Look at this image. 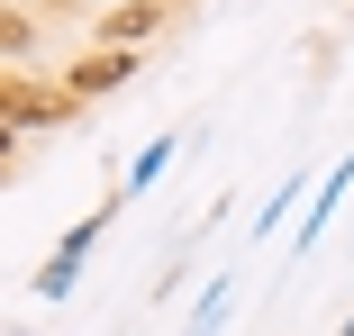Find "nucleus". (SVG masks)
Instances as JSON below:
<instances>
[{"label":"nucleus","mask_w":354,"mask_h":336,"mask_svg":"<svg viewBox=\"0 0 354 336\" xmlns=\"http://www.w3.org/2000/svg\"><path fill=\"white\" fill-rule=\"evenodd\" d=\"M64 100H73V91H37V82H10V91H0V118H10V127H37V118H64Z\"/></svg>","instance_id":"obj_1"},{"label":"nucleus","mask_w":354,"mask_h":336,"mask_svg":"<svg viewBox=\"0 0 354 336\" xmlns=\"http://www.w3.org/2000/svg\"><path fill=\"white\" fill-rule=\"evenodd\" d=\"M118 82H127V46H100L73 64V91H118Z\"/></svg>","instance_id":"obj_2"},{"label":"nucleus","mask_w":354,"mask_h":336,"mask_svg":"<svg viewBox=\"0 0 354 336\" xmlns=\"http://www.w3.org/2000/svg\"><path fill=\"white\" fill-rule=\"evenodd\" d=\"M146 28H164V0H127V10H109V46H136Z\"/></svg>","instance_id":"obj_3"},{"label":"nucleus","mask_w":354,"mask_h":336,"mask_svg":"<svg viewBox=\"0 0 354 336\" xmlns=\"http://www.w3.org/2000/svg\"><path fill=\"white\" fill-rule=\"evenodd\" d=\"M345 336H354V318H345Z\"/></svg>","instance_id":"obj_4"}]
</instances>
